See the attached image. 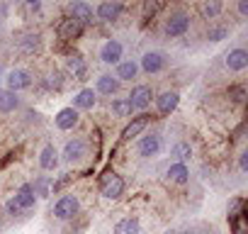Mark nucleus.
<instances>
[{
  "label": "nucleus",
  "instance_id": "obj_17",
  "mask_svg": "<svg viewBox=\"0 0 248 234\" xmlns=\"http://www.w3.org/2000/svg\"><path fill=\"white\" fill-rule=\"evenodd\" d=\"M56 34H59L61 42H73V39H78L83 34V25H78L73 17H63L59 22V27H56Z\"/></svg>",
  "mask_w": 248,
  "mask_h": 234
},
{
  "label": "nucleus",
  "instance_id": "obj_20",
  "mask_svg": "<svg viewBox=\"0 0 248 234\" xmlns=\"http://www.w3.org/2000/svg\"><path fill=\"white\" fill-rule=\"evenodd\" d=\"M119 81L112 76V73H102V76H97L95 78V93H100V95H117V90H119Z\"/></svg>",
  "mask_w": 248,
  "mask_h": 234
},
{
  "label": "nucleus",
  "instance_id": "obj_24",
  "mask_svg": "<svg viewBox=\"0 0 248 234\" xmlns=\"http://www.w3.org/2000/svg\"><path fill=\"white\" fill-rule=\"evenodd\" d=\"M166 176H168L170 183H175V185H185V183L190 181V168H187L185 164H170L168 171H166Z\"/></svg>",
  "mask_w": 248,
  "mask_h": 234
},
{
  "label": "nucleus",
  "instance_id": "obj_7",
  "mask_svg": "<svg viewBox=\"0 0 248 234\" xmlns=\"http://www.w3.org/2000/svg\"><path fill=\"white\" fill-rule=\"evenodd\" d=\"M129 98V102H132V107L134 110H149L151 107V102H154V90H151V85H146V83H139V85H134L132 88V93L127 95Z\"/></svg>",
  "mask_w": 248,
  "mask_h": 234
},
{
  "label": "nucleus",
  "instance_id": "obj_6",
  "mask_svg": "<svg viewBox=\"0 0 248 234\" xmlns=\"http://www.w3.org/2000/svg\"><path fill=\"white\" fill-rule=\"evenodd\" d=\"M30 85H32V73L27 68H13V71H8V76H5V90L20 93V90H27Z\"/></svg>",
  "mask_w": 248,
  "mask_h": 234
},
{
  "label": "nucleus",
  "instance_id": "obj_35",
  "mask_svg": "<svg viewBox=\"0 0 248 234\" xmlns=\"http://www.w3.org/2000/svg\"><path fill=\"white\" fill-rule=\"evenodd\" d=\"M161 8H163L161 3H144V15H146V17H149V15H156Z\"/></svg>",
  "mask_w": 248,
  "mask_h": 234
},
{
  "label": "nucleus",
  "instance_id": "obj_27",
  "mask_svg": "<svg viewBox=\"0 0 248 234\" xmlns=\"http://www.w3.org/2000/svg\"><path fill=\"white\" fill-rule=\"evenodd\" d=\"M221 13H224V3H219V0H204V3H200V15L204 20H217Z\"/></svg>",
  "mask_w": 248,
  "mask_h": 234
},
{
  "label": "nucleus",
  "instance_id": "obj_12",
  "mask_svg": "<svg viewBox=\"0 0 248 234\" xmlns=\"http://www.w3.org/2000/svg\"><path fill=\"white\" fill-rule=\"evenodd\" d=\"M68 17H73L78 25H93L95 20V8L90 5V3H83V0H76V3H71L68 5Z\"/></svg>",
  "mask_w": 248,
  "mask_h": 234
},
{
  "label": "nucleus",
  "instance_id": "obj_31",
  "mask_svg": "<svg viewBox=\"0 0 248 234\" xmlns=\"http://www.w3.org/2000/svg\"><path fill=\"white\" fill-rule=\"evenodd\" d=\"M229 37V27L226 25H209V30H207V39L209 42H224Z\"/></svg>",
  "mask_w": 248,
  "mask_h": 234
},
{
  "label": "nucleus",
  "instance_id": "obj_14",
  "mask_svg": "<svg viewBox=\"0 0 248 234\" xmlns=\"http://www.w3.org/2000/svg\"><path fill=\"white\" fill-rule=\"evenodd\" d=\"M122 13H124V5L117 3V0H105V3H100L95 8V17L100 22H114V20H119Z\"/></svg>",
  "mask_w": 248,
  "mask_h": 234
},
{
  "label": "nucleus",
  "instance_id": "obj_30",
  "mask_svg": "<svg viewBox=\"0 0 248 234\" xmlns=\"http://www.w3.org/2000/svg\"><path fill=\"white\" fill-rule=\"evenodd\" d=\"M109 107H112V112H114L117 117H132V115H134V107H132L129 98H114V100L109 102Z\"/></svg>",
  "mask_w": 248,
  "mask_h": 234
},
{
  "label": "nucleus",
  "instance_id": "obj_32",
  "mask_svg": "<svg viewBox=\"0 0 248 234\" xmlns=\"http://www.w3.org/2000/svg\"><path fill=\"white\" fill-rule=\"evenodd\" d=\"M243 207H246V200H243V198H233V200L229 202V207H226V215H229V222H233L236 217H241V215H246V212H243Z\"/></svg>",
  "mask_w": 248,
  "mask_h": 234
},
{
  "label": "nucleus",
  "instance_id": "obj_39",
  "mask_svg": "<svg viewBox=\"0 0 248 234\" xmlns=\"http://www.w3.org/2000/svg\"><path fill=\"white\" fill-rule=\"evenodd\" d=\"M183 234H195V232H183Z\"/></svg>",
  "mask_w": 248,
  "mask_h": 234
},
{
  "label": "nucleus",
  "instance_id": "obj_37",
  "mask_svg": "<svg viewBox=\"0 0 248 234\" xmlns=\"http://www.w3.org/2000/svg\"><path fill=\"white\" fill-rule=\"evenodd\" d=\"M238 168H241V173L248 171V151H241L238 154Z\"/></svg>",
  "mask_w": 248,
  "mask_h": 234
},
{
  "label": "nucleus",
  "instance_id": "obj_11",
  "mask_svg": "<svg viewBox=\"0 0 248 234\" xmlns=\"http://www.w3.org/2000/svg\"><path fill=\"white\" fill-rule=\"evenodd\" d=\"M66 164H80L83 161V156H85V139H80V137H73V139H68L66 142V147H63V151L59 154Z\"/></svg>",
  "mask_w": 248,
  "mask_h": 234
},
{
  "label": "nucleus",
  "instance_id": "obj_36",
  "mask_svg": "<svg viewBox=\"0 0 248 234\" xmlns=\"http://www.w3.org/2000/svg\"><path fill=\"white\" fill-rule=\"evenodd\" d=\"M25 10H27V13H39V10H42V3H39V0H27Z\"/></svg>",
  "mask_w": 248,
  "mask_h": 234
},
{
  "label": "nucleus",
  "instance_id": "obj_19",
  "mask_svg": "<svg viewBox=\"0 0 248 234\" xmlns=\"http://www.w3.org/2000/svg\"><path fill=\"white\" fill-rule=\"evenodd\" d=\"M66 68L73 76V81H85V76H88V61L80 54H71L66 59Z\"/></svg>",
  "mask_w": 248,
  "mask_h": 234
},
{
  "label": "nucleus",
  "instance_id": "obj_33",
  "mask_svg": "<svg viewBox=\"0 0 248 234\" xmlns=\"http://www.w3.org/2000/svg\"><path fill=\"white\" fill-rule=\"evenodd\" d=\"M229 98H231L233 102H243L246 88H243V85H231V88H229Z\"/></svg>",
  "mask_w": 248,
  "mask_h": 234
},
{
  "label": "nucleus",
  "instance_id": "obj_22",
  "mask_svg": "<svg viewBox=\"0 0 248 234\" xmlns=\"http://www.w3.org/2000/svg\"><path fill=\"white\" fill-rule=\"evenodd\" d=\"M95 102H97V93L93 90V88H83V90H78L76 93V98H73V110H93L95 107Z\"/></svg>",
  "mask_w": 248,
  "mask_h": 234
},
{
  "label": "nucleus",
  "instance_id": "obj_21",
  "mask_svg": "<svg viewBox=\"0 0 248 234\" xmlns=\"http://www.w3.org/2000/svg\"><path fill=\"white\" fill-rule=\"evenodd\" d=\"M59 161H61V156H59V149L54 144H46L39 151V166H42V171H56L59 168Z\"/></svg>",
  "mask_w": 248,
  "mask_h": 234
},
{
  "label": "nucleus",
  "instance_id": "obj_15",
  "mask_svg": "<svg viewBox=\"0 0 248 234\" xmlns=\"http://www.w3.org/2000/svg\"><path fill=\"white\" fill-rule=\"evenodd\" d=\"M149 122H151V117L146 115V112H141V115H137V117H132V122L122 130V139L124 142H129V139H137V137H141V132L149 127Z\"/></svg>",
  "mask_w": 248,
  "mask_h": 234
},
{
  "label": "nucleus",
  "instance_id": "obj_2",
  "mask_svg": "<svg viewBox=\"0 0 248 234\" xmlns=\"http://www.w3.org/2000/svg\"><path fill=\"white\" fill-rule=\"evenodd\" d=\"M34 205H37V198H34V193H32V185L25 183V185H20V190H17V193L13 195V200L8 202V212H13V215L30 212V210H34Z\"/></svg>",
  "mask_w": 248,
  "mask_h": 234
},
{
  "label": "nucleus",
  "instance_id": "obj_34",
  "mask_svg": "<svg viewBox=\"0 0 248 234\" xmlns=\"http://www.w3.org/2000/svg\"><path fill=\"white\" fill-rule=\"evenodd\" d=\"M231 227H233V234H246V215L236 217V219L231 222Z\"/></svg>",
  "mask_w": 248,
  "mask_h": 234
},
{
  "label": "nucleus",
  "instance_id": "obj_18",
  "mask_svg": "<svg viewBox=\"0 0 248 234\" xmlns=\"http://www.w3.org/2000/svg\"><path fill=\"white\" fill-rule=\"evenodd\" d=\"M78 120H80V112L73 110V107H63V110H59L56 117H54V122H56V127H59L61 132L73 130V127L78 125Z\"/></svg>",
  "mask_w": 248,
  "mask_h": 234
},
{
  "label": "nucleus",
  "instance_id": "obj_8",
  "mask_svg": "<svg viewBox=\"0 0 248 234\" xmlns=\"http://www.w3.org/2000/svg\"><path fill=\"white\" fill-rule=\"evenodd\" d=\"M122 59H124V47H122L119 39H107V42L100 47V61H102V64L117 66Z\"/></svg>",
  "mask_w": 248,
  "mask_h": 234
},
{
  "label": "nucleus",
  "instance_id": "obj_29",
  "mask_svg": "<svg viewBox=\"0 0 248 234\" xmlns=\"http://www.w3.org/2000/svg\"><path fill=\"white\" fill-rule=\"evenodd\" d=\"M17 107H20L17 93H10L5 88H0V112H15Z\"/></svg>",
  "mask_w": 248,
  "mask_h": 234
},
{
  "label": "nucleus",
  "instance_id": "obj_26",
  "mask_svg": "<svg viewBox=\"0 0 248 234\" xmlns=\"http://www.w3.org/2000/svg\"><path fill=\"white\" fill-rule=\"evenodd\" d=\"M114 234H141V222L137 217H124L114 224Z\"/></svg>",
  "mask_w": 248,
  "mask_h": 234
},
{
  "label": "nucleus",
  "instance_id": "obj_1",
  "mask_svg": "<svg viewBox=\"0 0 248 234\" xmlns=\"http://www.w3.org/2000/svg\"><path fill=\"white\" fill-rule=\"evenodd\" d=\"M97 188H100V195L107 198V200H117L124 195V178L114 171H105L97 181Z\"/></svg>",
  "mask_w": 248,
  "mask_h": 234
},
{
  "label": "nucleus",
  "instance_id": "obj_13",
  "mask_svg": "<svg viewBox=\"0 0 248 234\" xmlns=\"http://www.w3.org/2000/svg\"><path fill=\"white\" fill-rule=\"evenodd\" d=\"M224 66L231 71V73H241L248 68V51L243 47H233L231 51H226L224 56Z\"/></svg>",
  "mask_w": 248,
  "mask_h": 234
},
{
  "label": "nucleus",
  "instance_id": "obj_9",
  "mask_svg": "<svg viewBox=\"0 0 248 234\" xmlns=\"http://www.w3.org/2000/svg\"><path fill=\"white\" fill-rule=\"evenodd\" d=\"M161 149H163V139H161V134H158V132L144 134V137L139 139V144H137V151H139V156H144V159L158 156V154H161Z\"/></svg>",
  "mask_w": 248,
  "mask_h": 234
},
{
  "label": "nucleus",
  "instance_id": "obj_5",
  "mask_svg": "<svg viewBox=\"0 0 248 234\" xmlns=\"http://www.w3.org/2000/svg\"><path fill=\"white\" fill-rule=\"evenodd\" d=\"M139 71H144V73H149V76H156V73H163L166 71V66H168V56L163 54V51H146L139 61Z\"/></svg>",
  "mask_w": 248,
  "mask_h": 234
},
{
  "label": "nucleus",
  "instance_id": "obj_16",
  "mask_svg": "<svg viewBox=\"0 0 248 234\" xmlns=\"http://www.w3.org/2000/svg\"><path fill=\"white\" fill-rule=\"evenodd\" d=\"M137 76H139V64L134 59H122L114 68V78L119 83H132L137 81Z\"/></svg>",
  "mask_w": 248,
  "mask_h": 234
},
{
  "label": "nucleus",
  "instance_id": "obj_3",
  "mask_svg": "<svg viewBox=\"0 0 248 234\" xmlns=\"http://www.w3.org/2000/svg\"><path fill=\"white\" fill-rule=\"evenodd\" d=\"M190 25H192V20H190L187 13H173V15L166 20V25H163V34H166L168 39L185 37V34L190 32Z\"/></svg>",
  "mask_w": 248,
  "mask_h": 234
},
{
  "label": "nucleus",
  "instance_id": "obj_28",
  "mask_svg": "<svg viewBox=\"0 0 248 234\" xmlns=\"http://www.w3.org/2000/svg\"><path fill=\"white\" fill-rule=\"evenodd\" d=\"M51 183H54V181H51L49 176H39V178H34V181L30 183L34 198H37V200H39V198H42V200L49 198V195H51Z\"/></svg>",
  "mask_w": 248,
  "mask_h": 234
},
{
  "label": "nucleus",
  "instance_id": "obj_25",
  "mask_svg": "<svg viewBox=\"0 0 248 234\" xmlns=\"http://www.w3.org/2000/svg\"><path fill=\"white\" fill-rule=\"evenodd\" d=\"M170 156H173V164H185L187 166V161L192 159V147L187 142H175L170 147Z\"/></svg>",
  "mask_w": 248,
  "mask_h": 234
},
{
  "label": "nucleus",
  "instance_id": "obj_10",
  "mask_svg": "<svg viewBox=\"0 0 248 234\" xmlns=\"http://www.w3.org/2000/svg\"><path fill=\"white\" fill-rule=\"evenodd\" d=\"M154 102H156L158 115H161V117H168L170 112L178 110V105H180V93H178V90H163L161 95L154 98Z\"/></svg>",
  "mask_w": 248,
  "mask_h": 234
},
{
  "label": "nucleus",
  "instance_id": "obj_23",
  "mask_svg": "<svg viewBox=\"0 0 248 234\" xmlns=\"http://www.w3.org/2000/svg\"><path fill=\"white\" fill-rule=\"evenodd\" d=\"M17 47H20L22 54H37L42 49V34L39 32H27V34L20 37Z\"/></svg>",
  "mask_w": 248,
  "mask_h": 234
},
{
  "label": "nucleus",
  "instance_id": "obj_38",
  "mask_svg": "<svg viewBox=\"0 0 248 234\" xmlns=\"http://www.w3.org/2000/svg\"><path fill=\"white\" fill-rule=\"evenodd\" d=\"M236 10H238V15L246 20V17H248V0H241V3L236 5Z\"/></svg>",
  "mask_w": 248,
  "mask_h": 234
},
{
  "label": "nucleus",
  "instance_id": "obj_4",
  "mask_svg": "<svg viewBox=\"0 0 248 234\" xmlns=\"http://www.w3.org/2000/svg\"><path fill=\"white\" fill-rule=\"evenodd\" d=\"M78 210H80V200H78V195H73V193H66V195H61V198L54 202V217L61 219V222L73 219V217L78 215Z\"/></svg>",
  "mask_w": 248,
  "mask_h": 234
}]
</instances>
